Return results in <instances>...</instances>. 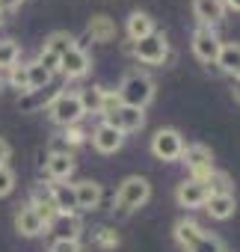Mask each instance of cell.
<instances>
[{
  "label": "cell",
  "mask_w": 240,
  "mask_h": 252,
  "mask_svg": "<svg viewBox=\"0 0 240 252\" xmlns=\"http://www.w3.org/2000/svg\"><path fill=\"white\" fill-rule=\"evenodd\" d=\"M184 152V137L175 131V128H160L154 137H151V155L157 160H178Z\"/></svg>",
  "instance_id": "8992f818"
},
{
  "label": "cell",
  "mask_w": 240,
  "mask_h": 252,
  "mask_svg": "<svg viewBox=\"0 0 240 252\" xmlns=\"http://www.w3.org/2000/svg\"><path fill=\"white\" fill-rule=\"evenodd\" d=\"M18 57H21V48H18L15 39H3V42H0V68H12L18 63Z\"/></svg>",
  "instance_id": "83f0119b"
},
{
  "label": "cell",
  "mask_w": 240,
  "mask_h": 252,
  "mask_svg": "<svg viewBox=\"0 0 240 252\" xmlns=\"http://www.w3.org/2000/svg\"><path fill=\"white\" fill-rule=\"evenodd\" d=\"M134 57H137L140 63H146V65H160V63H166V57H169V39L154 30L151 36L134 42Z\"/></svg>",
  "instance_id": "5b68a950"
},
{
  "label": "cell",
  "mask_w": 240,
  "mask_h": 252,
  "mask_svg": "<svg viewBox=\"0 0 240 252\" xmlns=\"http://www.w3.org/2000/svg\"><path fill=\"white\" fill-rule=\"evenodd\" d=\"M15 190V172L9 166H0V199Z\"/></svg>",
  "instance_id": "836d02e7"
},
{
  "label": "cell",
  "mask_w": 240,
  "mask_h": 252,
  "mask_svg": "<svg viewBox=\"0 0 240 252\" xmlns=\"http://www.w3.org/2000/svg\"><path fill=\"white\" fill-rule=\"evenodd\" d=\"M231 92H234V101L240 104V77H234V89H231Z\"/></svg>",
  "instance_id": "60d3db41"
},
{
  "label": "cell",
  "mask_w": 240,
  "mask_h": 252,
  "mask_svg": "<svg viewBox=\"0 0 240 252\" xmlns=\"http://www.w3.org/2000/svg\"><path fill=\"white\" fill-rule=\"evenodd\" d=\"M30 208L36 211V217L42 220V225L51 228V222L57 220V208H54V202H51V196H48V187H36V190H33Z\"/></svg>",
  "instance_id": "e0dca14e"
},
{
  "label": "cell",
  "mask_w": 240,
  "mask_h": 252,
  "mask_svg": "<svg viewBox=\"0 0 240 252\" xmlns=\"http://www.w3.org/2000/svg\"><path fill=\"white\" fill-rule=\"evenodd\" d=\"M48 104H51V98H48V95L42 98V92H24V98L18 101L21 113H33V110H39V107H48Z\"/></svg>",
  "instance_id": "f546056e"
},
{
  "label": "cell",
  "mask_w": 240,
  "mask_h": 252,
  "mask_svg": "<svg viewBox=\"0 0 240 252\" xmlns=\"http://www.w3.org/2000/svg\"><path fill=\"white\" fill-rule=\"evenodd\" d=\"M48 196H51L57 214H77L74 184H68V181H51V184H48Z\"/></svg>",
  "instance_id": "8fae6325"
},
{
  "label": "cell",
  "mask_w": 240,
  "mask_h": 252,
  "mask_svg": "<svg viewBox=\"0 0 240 252\" xmlns=\"http://www.w3.org/2000/svg\"><path fill=\"white\" fill-rule=\"evenodd\" d=\"M48 113H51V122L60 125V128H71V125H77L86 116L77 92H57L48 104Z\"/></svg>",
  "instance_id": "3957f363"
},
{
  "label": "cell",
  "mask_w": 240,
  "mask_h": 252,
  "mask_svg": "<svg viewBox=\"0 0 240 252\" xmlns=\"http://www.w3.org/2000/svg\"><path fill=\"white\" fill-rule=\"evenodd\" d=\"M205 211L210 214V220H231L234 211H237V199L234 196H208L205 202Z\"/></svg>",
  "instance_id": "ffe728a7"
},
{
  "label": "cell",
  "mask_w": 240,
  "mask_h": 252,
  "mask_svg": "<svg viewBox=\"0 0 240 252\" xmlns=\"http://www.w3.org/2000/svg\"><path fill=\"white\" fill-rule=\"evenodd\" d=\"M3 21H6V15H3V12H0V27H3Z\"/></svg>",
  "instance_id": "b9f144b4"
},
{
  "label": "cell",
  "mask_w": 240,
  "mask_h": 252,
  "mask_svg": "<svg viewBox=\"0 0 240 252\" xmlns=\"http://www.w3.org/2000/svg\"><path fill=\"white\" fill-rule=\"evenodd\" d=\"M48 252H83V249H80V240H54Z\"/></svg>",
  "instance_id": "8d00e7d4"
},
{
  "label": "cell",
  "mask_w": 240,
  "mask_h": 252,
  "mask_svg": "<svg viewBox=\"0 0 240 252\" xmlns=\"http://www.w3.org/2000/svg\"><path fill=\"white\" fill-rule=\"evenodd\" d=\"M219 48H222V42L216 39V33H213L210 27H199V30L193 33V54H196L199 63H208V65L216 63Z\"/></svg>",
  "instance_id": "ba28073f"
},
{
  "label": "cell",
  "mask_w": 240,
  "mask_h": 252,
  "mask_svg": "<svg viewBox=\"0 0 240 252\" xmlns=\"http://www.w3.org/2000/svg\"><path fill=\"white\" fill-rule=\"evenodd\" d=\"M222 6H225V9H234V12H240V0H222Z\"/></svg>",
  "instance_id": "ab89813d"
},
{
  "label": "cell",
  "mask_w": 240,
  "mask_h": 252,
  "mask_svg": "<svg viewBox=\"0 0 240 252\" xmlns=\"http://www.w3.org/2000/svg\"><path fill=\"white\" fill-rule=\"evenodd\" d=\"M199 234H202V225L193 222V220H181V222L175 225V240H178L184 249H190V246L199 240Z\"/></svg>",
  "instance_id": "d4e9b609"
},
{
  "label": "cell",
  "mask_w": 240,
  "mask_h": 252,
  "mask_svg": "<svg viewBox=\"0 0 240 252\" xmlns=\"http://www.w3.org/2000/svg\"><path fill=\"white\" fill-rule=\"evenodd\" d=\"M208 190H210V196H234L231 175L222 172V169H213V175L208 178Z\"/></svg>",
  "instance_id": "484cf974"
},
{
  "label": "cell",
  "mask_w": 240,
  "mask_h": 252,
  "mask_svg": "<svg viewBox=\"0 0 240 252\" xmlns=\"http://www.w3.org/2000/svg\"><path fill=\"white\" fill-rule=\"evenodd\" d=\"M15 231L18 234H24V237H39L42 231H45V225H42V220L36 217V211L27 205V208H21L18 214H15Z\"/></svg>",
  "instance_id": "44dd1931"
},
{
  "label": "cell",
  "mask_w": 240,
  "mask_h": 252,
  "mask_svg": "<svg viewBox=\"0 0 240 252\" xmlns=\"http://www.w3.org/2000/svg\"><path fill=\"white\" fill-rule=\"evenodd\" d=\"M36 63H39L42 68H48L51 74H57V71H60V57H57V54H51V51H45V48L39 51V60H36Z\"/></svg>",
  "instance_id": "d590c367"
},
{
  "label": "cell",
  "mask_w": 240,
  "mask_h": 252,
  "mask_svg": "<svg viewBox=\"0 0 240 252\" xmlns=\"http://www.w3.org/2000/svg\"><path fill=\"white\" fill-rule=\"evenodd\" d=\"M18 6H21V0H0V12H3V15L6 12H15Z\"/></svg>",
  "instance_id": "f35d334b"
},
{
  "label": "cell",
  "mask_w": 240,
  "mask_h": 252,
  "mask_svg": "<svg viewBox=\"0 0 240 252\" xmlns=\"http://www.w3.org/2000/svg\"><path fill=\"white\" fill-rule=\"evenodd\" d=\"M45 51H51V54H57L60 60H62V54H68L71 48H77V42H74V36L71 33H65V30H57V33H51L48 39H45V45H42Z\"/></svg>",
  "instance_id": "603a6c76"
},
{
  "label": "cell",
  "mask_w": 240,
  "mask_h": 252,
  "mask_svg": "<svg viewBox=\"0 0 240 252\" xmlns=\"http://www.w3.org/2000/svg\"><path fill=\"white\" fill-rule=\"evenodd\" d=\"M9 83L18 89V92H30V83H27V65H12L9 68Z\"/></svg>",
  "instance_id": "1f68e13d"
},
{
  "label": "cell",
  "mask_w": 240,
  "mask_h": 252,
  "mask_svg": "<svg viewBox=\"0 0 240 252\" xmlns=\"http://www.w3.org/2000/svg\"><path fill=\"white\" fill-rule=\"evenodd\" d=\"M193 15L202 27H216L225 18V6L222 0H193Z\"/></svg>",
  "instance_id": "5bb4252c"
},
{
  "label": "cell",
  "mask_w": 240,
  "mask_h": 252,
  "mask_svg": "<svg viewBox=\"0 0 240 252\" xmlns=\"http://www.w3.org/2000/svg\"><path fill=\"white\" fill-rule=\"evenodd\" d=\"M216 65H219L225 74L240 77V45H237V42H222L219 57H216Z\"/></svg>",
  "instance_id": "7402d4cb"
},
{
  "label": "cell",
  "mask_w": 240,
  "mask_h": 252,
  "mask_svg": "<svg viewBox=\"0 0 240 252\" xmlns=\"http://www.w3.org/2000/svg\"><path fill=\"white\" fill-rule=\"evenodd\" d=\"M86 137H89V134H86L83 128H77V125H71V128H65V131H62V143H65V149H68V152H71V146H83V143H86Z\"/></svg>",
  "instance_id": "d6a6232c"
},
{
  "label": "cell",
  "mask_w": 240,
  "mask_h": 252,
  "mask_svg": "<svg viewBox=\"0 0 240 252\" xmlns=\"http://www.w3.org/2000/svg\"><path fill=\"white\" fill-rule=\"evenodd\" d=\"M119 107H122V101H119V95L113 89H104V101H101V116L107 119L110 113H116Z\"/></svg>",
  "instance_id": "e575fe53"
},
{
  "label": "cell",
  "mask_w": 240,
  "mask_h": 252,
  "mask_svg": "<svg viewBox=\"0 0 240 252\" xmlns=\"http://www.w3.org/2000/svg\"><path fill=\"white\" fill-rule=\"evenodd\" d=\"M95 243H98L101 249H116V246H119V234H116V228L101 225V228L95 231Z\"/></svg>",
  "instance_id": "4dcf8cb0"
},
{
  "label": "cell",
  "mask_w": 240,
  "mask_h": 252,
  "mask_svg": "<svg viewBox=\"0 0 240 252\" xmlns=\"http://www.w3.org/2000/svg\"><path fill=\"white\" fill-rule=\"evenodd\" d=\"M208 196H210L208 181H196V178L181 181V184H178V190H175V199H178V205H181V208H205Z\"/></svg>",
  "instance_id": "9c48e42d"
},
{
  "label": "cell",
  "mask_w": 240,
  "mask_h": 252,
  "mask_svg": "<svg viewBox=\"0 0 240 252\" xmlns=\"http://www.w3.org/2000/svg\"><path fill=\"white\" fill-rule=\"evenodd\" d=\"M9 158H12V146H9L3 137H0V166H6V163H9Z\"/></svg>",
  "instance_id": "74e56055"
},
{
  "label": "cell",
  "mask_w": 240,
  "mask_h": 252,
  "mask_svg": "<svg viewBox=\"0 0 240 252\" xmlns=\"http://www.w3.org/2000/svg\"><path fill=\"white\" fill-rule=\"evenodd\" d=\"M80 95V104H83V113H101V101H104V86H89Z\"/></svg>",
  "instance_id": "4316f807"
},
{
  "label": "cell",
  "mask_w": 240,
  "mask_h": 252,
  "mask_svg": "<svg viewBox=\"0 0 240 252\" xmlns=\"http://www.w3.org/2000/svg\"><path fill=\"white\" fill-rule=\"evenodd\" d=\"M86 33H89V39H92V42L107 45V42H113V39H116V33H119V30H116V21H113L110 15L98 12V15H92V18H89Z\"/></svg>",
  "instance_id": "9a60e30c"
},
{
  "label": "cell",
  "mask_w": 240,
  "mask_h": 252,
  "mask_svg": "<svg viewBox=\"0 0 240 252\" xmlns=\"http://www.w3.org/2000/svg\"><path fill=\"white\" fill-rule=\"evenodd\" d=\"M89 68H92V60H89V54H86L83 48H71V51L62 54V60H60V71H62L68 80H77V77L89 74Z\"/></svg>",
  "instance_id": "7c38bea8"
},
{
  "label": "cell",
  "mask_w": 240,
  "mask_h": 252,
  "mask_svg": "<svg viewBox=\"0 0 240 252\" xmlns=\"http://www.w3.org/2000/svg\"><path fill=\"white\" fill-rule=\"evenodd\" d=\"M181 160L187 163L190 178H196V181H208V178L213 175V169H216V166H213V155H210V149H208V146H202V143L184 146Z\"/></svg>",
  "instance_id": "277c9868"
},
{
  "label": "cell",
  "mask_w": 240,
  "mask_h": 252,
  "mask_svg": "<svg viewBox=\"0 0 240 252\" xmlns=\"http://www.w3.org/2000/svg\"><path fill=\"white\" fill-rule=\"evenodd\" d=\"M51 228L57 231V240H80L83 222L77 214H57V220L51 222Z\"/></svg>",
  "instance_id": "ac0fdd59"
},
{
  "label": "cell",
  "mask_w": 240,
  "mask_h": 252,
  "mask_svg": "<svg viewBox=\"0 0 240 252\" xmlns=\"http://www.w3.org/2000/svg\"><path fill=\"white\" fill-rule=\"evenodd\" d=\"M74 196H77V211H95L98 205H101V196H104V190H101V184L98 181H77L74 184Z\"/></svg>",
  "instance_id": "2e32d148"
},
{
  "label": "cell",
  "mask_w": 240,
  "mask_h": 252,
  "mask_svg": "<svg viewBox=\"0 0 240 252\" xmlns=\"http://www.w3.org/2000/svg\"><path fill=\"white\" fill-rule=\"evenodd\" d=\"M104 122H107V125H113L116 131H122V134L128 137V134L140 131L143 125H146V113H143L140 107H128V104H122L116 113H110Z\"/></svg>",
  "instance_id": "52a82bcc"
},
{
  "label": "cell",
  "mask_w": 240,
  "mask_h": 252,
  "mask_svg": "<svg viewBox=\"0 0 240 252\" xmlns=\"http://www.w3.org/2000/svg\"><path fill=\"white\" fill-rule=\"evenodd\" d=\"M45 172L51 181H68L74 172V158L71 152H48L45 155Z\"/></svg>",
  "instance_id": "4fadbf2b"
},
{
  "label": "cell",
  "mask_w": 240,
  "mask_h": 252,
  "mask_svg": "<svg viewBox=\"0 0 240 252\" xmlns=\"http://www.w3.org/2000/svg\"><path fill=\"white\" fill-rule=\"evenodd\" d=\"M125 30H128V39H131V42H140V39H146V36L154 33V18H151L149 12H140V9H137V12L128 15Z\"/></svg>",
  "instance_id": "d6986e66"
},
{
  "label": "cell",
  "mask_w": 240,
  "mask_h": 252,
  "mask_svg": "<svg viewBox=\"0 0 240 252\" xmlns=\"http://www.w3.org/2000/svg\"><path fill=\"white\" fill-rule=\"evenodd\" d=\"M92 146H95L98 155H116L119 149L125 146V134H122V131H116L113 125L101 122L98 128L92 131Z\"/></svg>",
  "instance_id": "30bf717a"
},
{
  "label": "cell",
  "mask_w": 240,
  "mask_h": 252,
  "mask_svg": "<svg viewBox=\"0 0 240 252\" xmlns=\"http://www.w3.org/2000/svg\"><path fill=\"white\" fill-rule=\"evenodd\" d=\"M51 80H54V74H51L48 68H42L36 60L27 63V83H30V92H45V89L51 86Z\"/></svg>",
  "instance_id": "cb8c5ba5"
},
{
  "label": "cell",
  "mask_w": 240,
  "mask_h": 252,
  "mask_svg": "<svg viewBox=\"0 0 240 252\" xmlns=\"http://www.w3.org/2000/svg\"><path fill=\"white\" fill-rule=\"evenodd\" d=\"M187 252H225V243H222L219 237H213V234L202 231V234H199V240H196Z\"/></svg>",
  "instance_id": "f1b7e54d"
},
{
  "label": "cell",
  "mask_w": 240,
  "mask_h": 252,
  "mask_svg": "<svg viewBox=\"0 0 240 252\" xmlns=\"http://www.w3.org/2000/svg\"><path fill=\"white\" fill-rule=\"evenodd\" d=\"M116 95H119V101L128 104V107L146 110L151 104V98H154V80L149 74H143V71H128L122 77V83H119Z\"/></svg>",
  "instance_id": "6da1fadb"
},
{
  "label": "cell",
  "mask_w": 240,
  "mask_h": 252,
  "mask_svg": "<svg viewBox=\"0 0 240 252\" xmlns=\"http://www.w3.org/2000/svg\"><path fill=\"white\" fill-rule=\"evenodd\" d=\"M149 199H151V181H149V178H143V175H128L122 184H119L116 208L122 211V214H128V211L143 208Z\"/></svg>",
  "instance_id": "7a4b0ae2"
},
{
  "label": "cell",
  "mask_w": 240,
  "mask_h": 252,
  "mask_svg": "<svg viewBox=\"0 0 240 252\" xmlns=\"http://www.w3.org/2000/svg\"><path fill=\"white\" fill-rule=\"evenodd\" d=\"M0 89H3V77H0Z\"/></svg>",
  "instance_id": "7bdbcfd3"
}]
</instances>
